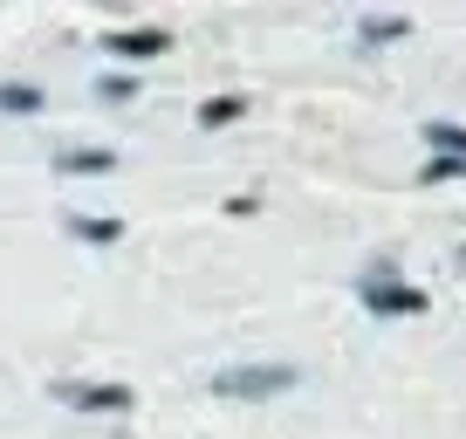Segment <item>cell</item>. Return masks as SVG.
<instances>
[{
  "mask_svg": "<svg viewBox=\"0 0 466 439\" xmlns=\"http://www.w3.org/2000/svg\"><path fill=\"white\" fill-rule=\"evenodd\" d=\"M357 302H364L370 316H425V309H432V295L411 289V281H398L391 261H370L364 275H357Z\"/></svg>",
  "mask_w": 466,
  "mask_h": 439,
  "instance_id": "cell-1",
  "label": "cell"
},
{
  "mask_svg": "<svg viewBox=\"0 0 466 439\" xmlns=\"http://www.w3.org/2000/svg\"><path fill=\"white\" fill-rule=\"evenodd\" d=\"M302 384V371L295 364H227L213 378V398H240V405H254V398H281Z\"/></svg>",
  "mask_w": 466,
  "mask_h": 439,
  "instance_id": "cell-2",
  "label": "cell"
},
{
  "mask_svg": "<svg viewBox=\"0 0 466 439\" xmlns=\"http://www.w3.org/2000/svg\"><path fill=\"white\" fill-rule=\"evenodd\" d=\"M48 398L69 412H131V384H96V378H62L48 384Z\"/></svg>",
  "mask_w": 466,
  "mask_h": 439,
  "instance_id": "cell-3",
  "label": "cell"
},
{
  "mask_svg": "<svg viewBox=\"0 0 466 439\" xmlns=\"http://www.w3.org/2000/svg\"><path fill=\"white\" fill-rule=\"evenodd\" d=\"M116 165H124V158H116L110 145H62L56 151V172L62 179H103V172H116Z\"/></svg>",
  "mask_w": 466,
  "mask_h": 439,
  "instance_id": "cell-4",
  "label": "cell"
},
{
  "mask_svg": "<svg viewBox=\"0 0 466 439\" xmlns=\"http://www.w3.org/2000/svg\"><path fill=\"white\" fill-rule=\"evenodd\" d=\"M103 48H110V56H124V62H151V56H165V48H172V28H158V21H151V28H116Z\"/></svg>",
  "mask_w": 466,
  "mask_h": 439,
  "instance_id": "cell-5",
  "label": "cell"
},
{
  "mask_svg": "<svg viewBox=\"0 0 466 439\" xmlns=\"http://www.w3.org/2000/svg\"><path fill=\"white\" fill-rule=\"evenodd\" d=\"M62 227H69V240H89V248L124 240V220H110V213H62Z\"/></svg>",
  "mask_w": 466,
  "mask_h": 439,
  "instance_id": "cell-6",
  "label": "cell"
},
{
  "mask_svg": "<svg viewBox=\"0 0 466 439\" xmlns=\"http://www.w3.org/2000/svg\"><path fill=\"white\" fill-rule=\"evenodd\" d=\"M405 35H411V21H405V15H364V21H357V42H364V48H378V42H405Z\"/></svg>",
  "mask_w": 466,
  "mask_h": 439,
  "instance_id": "cell-7",
  "label": "cell"
},
{
  "mask_svg": "<svg viewBox=\"0 0 466 439\" xmlns=\"http://www.w3.org/2000/svg\"><path fill=\"white\" fill-rule=\"evenodd\" d=\"M42 103V83H0V117H35Z\"/></svg>",
  "mask_w": 466,
  "mask_h": 439,
  "instance_id": "cell-8",
  "label": "cell"
},
{
  "mask_svg": "<svg viewBox=\"0 0 466 439\" xmlns=\"http://www.w3.org/2000/svg\"><path fill=\"white\" fill-rule=\"evenodd\" d=\"M425 145H432L439 158H466V124H446V117H432V124H425Z\"/></svg>",
  "mask_w": 466,
  "mask_h": 439,
  "instance_id": "cell-9",
  "label": "cell"
},
{
  "mask_svg": "<svg viewBox=\"0 0 466 439\" xmlns=\"http://www.w3.org/2000/svg\"><path fill=\"white\" fill-rule=\"evenodd\" d=\"M240 110H248L240 97H206V103H199V124H206V131H227V124L240 117Z\"/></svg>",
  "mask_w": 466,
  "mask_h": 439,
  "instance_id": "cell-10",
  "label": "cell"
},
{
  "mask_svg": "<svg viewBox=\"0 0 466 439\" xmlns=\"http://www.w3.org/2000/svg\"><path fill=\"white\" fill-rule=\"evenodd\" d=\"M96 97H103V103H131V97H137V76L103 69V76H96Z\"/></svg>",
  "mask_w": 466,
  "mask_h": 439,
  "instance_id": "cell-11",
  "label": "cell"
}]
</instances>
